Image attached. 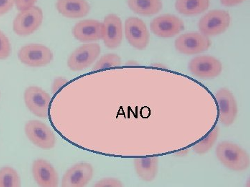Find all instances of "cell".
Returning a JSON list of instances; mask_svg holds the SVG:
<instances>
[{
    "instance_id": "31",
    "label": "cell",
    "mask_w": 250,
    "mask_h": 187,
    "mask_svg": "<svg viewBox=\"0 0 250 187\" xmlns=\"http://www.w3.org/2000/svg\"><path fill=\"white\" fill-rule=\"evenodd\" d=\"M0 95H1V93H0Z\"/></svg>"
},
{
    "instance_id": "27",
    "label": "cell",
    "mask_w": 250,
    "mask_h": 187,
    "mask_svg": "<svg viewBox=\"0 0 250 187\" xmlns=\"http://www.w3.org/2000/svg\"><path fill=\"white\" fill-rule=\"evenodd\" d=\"M36 1L37 0H16L15 4H16V9L21 11L34 6Z\"/></svg>"
},
{
    "instance_id": "24",
    "label": "cell",
    "mask_w": 250,
    "mask_h": 187,
    "mask_svg": "<svg viewBox=\"0 0 250 187\" xmlns=\"http://www.w3.org/2000/svg\"><path fill=\"white\" fill-rule=\"evenodd\" d=\"M11 53V45L9 38L0 30V60H6Z\"/></svg>"
},
{
    "instance_id": "20",
    "label": "cell",
    "mask_w": 250,
    "mask_h": 187,
    "mask_svg": "<svg viewBox=\"0 0 250 187\" xmlns=\"http://www.w3.org/2000/svg\"><path fill=\"white\" fill-rule=\"evenodd\" d=\"M210 4V0H177L175 8L179 14L194 16L205 12Z\"/></svg>"
},
{
    "instance_id": "5",
    "label": "cell",
    "mask_w": 250,
    "mask_h": 187,
    "mask_svg": "<svg viewBox=\"0 0 250 187\" xmlns=\"http://www.w3.org/2000/svg\"><path fill=\"white\" fill-rule=\"evenodd\" d=\"M175 48L179 53L192 55L208 50L211 46L209 37L202 33H186L175 40Z\"/></svg>"
},
{
    "instance_id": "28",
    "label": "cell",
    "mask_w": 250,
    "mask_h": 187,
    "mask_svg": "<svg viewBox=\"0 0 250 187\" xmlns=\"http://www.w3.org/2000/svg\"><path fill=\"white\" fill-rule=\"evenodd\" d=\"M68 82V80L65 79V78H62V77H59V78H55L53 82V84L52 86V93L55 94L60 90L61 88L63 87L64 85L66 84Z\"/></svg>"
},
{
    "instance_id": "17",
    "label": "cell",
    "mask_w": 250,
    "mask_h": 187,
    "mask_svg": "<svg viewBox=\"0 0 250 187\" xmlns=\"http://www.w3.org/2000/svg\"><path fill=\"white\" fill-rule=\"evenodd\" d=\"M57 11L68 18H81L89 14L90 6L86 0H57Z\"/></svg>"
},
{
    "instance_id": "26",
    "label": "cell",
    "mask_w": 250,
    "mask_h": 187,
    "mask_svg": "<svg viewBox=\"0 0 250 187\" xmlns=\"http://www.w3.org/2000/svg\"><path fill=\"white\" fill-rule=\"evenodd\" d=\"M16 0H0V16L9 13L13 9Z\"/></svg>"
},
{
    "instance_id": "14",
    "label": "cell",
    "mask_w": 250,
    "mask_h": 187,
    "mask_svg": "<svg viewBox=\"0 0 250 187\" xmlns=\"http://www.w3.org/2000/svg\"><path fill=\"white\" fill-rule=\"evenodd\" d=\"M104 43L109 49H116L123 40V25L121 18L116 14H109L105 17L103 23Z\"/></svg>"
},
{
    "instance_id": "19",
    "label": "cell",
    "mask_w": 250,
    "mask_h": 187,
    "mask_svg": "<svg viewBox=\"0 0 250 187\" xmlns=\"http://www.w3.org/2000/svg\"><path fill=\"white\" fill-rule=\"evenodd\" d=\"M127 4L136 14L146 16L158 14L163 8L161 0H127Z\"/></svg>"
},
{
    "instance_id": "16",
    "label": "cell",
    "mask_w": 250,
    "mask_h": 187,
    "mask_svg": "<svg viewBox=\"0 0 250 187\" xmlns=\"http://www.w3.org/2000/svg\"><path fill=\"white\" fill-rule=\"evenodd\" d=\"M103 29V23L94 19H85L76 24L72 29V34L80 42H93L101 40Z\"/></svg>"
},
{
    "instance_id": "21",
    "label": "cell",
    "mask_w": 250,
    "mask_h": 187,
    "mask_svg": "<svg viewBox=\"0 0 250 187\" xmlns=\"http://www.w3.org/2000/svg\"><path fill=\"white\" fill-rule=\"evenodd\" d=\"M21 179L14 168L4 167L0 169V187H20Z\"/></svg>"
},
{
    "instance_id": "13",
    "label": "cell",
    "mask_w": 250,
    "mask_h": 187,
    "mask_svg": "<svg viewBox=\"0 0 250 187\" xmlns=\"http://www.w3.org/2000/svg\"><path fill=\"white\" fill-rule=\"evenodd\" d=\"M93 176V166L88 162H80L67 170L62 179L63 187H85Z\"/></svg>"
},
{
    "instance_id": "6",
    "label": "cell",
    "mask_w": 250,
    "mask_h": 187,
    "mask_svg": "<svg viewBox=\"0 0 250 187\" xmlns=\"http://www.w3.org/2000/svg\"><path fill=\"white\" fill-rule=\"evenodd\" d=\"M24 131L27 138L36 147L42 149H51L55 147V135L45 123L38 120L28 121Z\"/></svg>"
},
{
    "instance_id": "15",
    "label": "cell",
    "mask_w": 250,
    "mask_h": 187,
    "mask_svg": "<svg viewBox=\"0 0 250 187\" xmlns=\"http://www.w3.org/2000/svg\"><path fill=\"white\" fill-rule=\"evenodd\" d=\"M32 174L39 186L56 187L58 186L59 176L53 166L47 160L38 159L33 162Z\"/></svg>"
},
{
    "instance_id": "7",
    "label": "cell",
    "mask_w": 250,
    "mask_h": 187,
    "mask_svg": "<svg viewBox=\"0 0 250 187\" xmlns=\"http://www.w3.org/2000/svg\"><path fill=\"white\" fill-rule=\"evenodd\" d=\"M125 33L126 40L134 48L143 50L149 45L150 34L146 24L139 18L129 17L126 19Z\"/></svg>"
},
{
    "instance_id": "18",
    "label": "cell",
    "mask_w": 250,
    "mask_h": 187,
    "mask_svg": "<svg viewBox=\"0 0 250 187\" xmlns=\"http://www.w3.org/2000/svg\"><path fill=\"white\" fill-rule=\"evenodd\" d=\"M158 163V157L134 159V168L138 176L144 181H152L157 175Z\"/></svg>"
},
{
    "instance_id": "1",
    "label": "cell",
    "mask_w": 250,
    "mask_h": 187,
    "mask_svg": "<svg viewBox=\"0 0 250 187\" xmlns=\"http://www.w3.org/2000/svg\"><path fill=\"white\" fill-rule=\"evenodd\" d=\"M215 154L225 167L233 171H245L249 167V155L244 149L232 142L225 141L219 143Z\"/></svg>"
},
{
    "instance_id": "3",
    "label": "cell",
    "mask_w": 250,
    "mask_h": 187,
    "mask_svg": "<svg viewBox=\"0 0 250 187\" xmlns=\"http://www.w3.org/2000/svg\"><path fill=\"white\" fill-rule=\"evenodd\" d=\"M231 24V16L226 11L213 10L202 16L198 23L199 30L204 35L213 36L225 32Z\"/></svg>"
},
{
    "instance_id": "11",
    "label": "cell",
    "mask_w": 250,
    "mask_h": 187,
    "mask_svg": "<svg viewBox=\"0 0 250 187\" xmlns=\"http://www.w3.org/2000/svg\"><path fill=\"white\" fill-rule=\"evenodd\" d=\"M189 70L194 76L200 78H214L223 71L221 62L210 56H200L192 59Z\"/></svg>"
},
{
    "instance_id": "2",
    "label": "cell",
    "mask_w": 250,
    "mask_h": 187,
    "mask_svg": "<svg viewBox=\"0 0 250 187\" xmlns=\"http://www.w3.org/2000/svg\"><path fill=\"white\" fill-rule=\"evenodd\" d=\"M42 9L38 6L20 11L13 23V29L18 36H27L34 34L43 21Z\"/></svg>"
},
{
    "instance_id": "23",
    "label": "cell",
    "mask_w": 250,
    "mask_h": 187,
    "mask_svg": "<svg viewBox=\"0 0 250 187\" xmlns=\"http://www.w3.org/2000/svg\"><path fill=\"white\" fill-rule=\"evenodd\" d=\"M121 65V59L116 54H107L104 55L94 65L93 70H104L110 67H118Z\"/></svg>"
},
{
    "instance_id": "4",
    "label": "cell",
    "mask_w": 250,
    "mask_h": 187,
    "mask_svg": "<svg viewBox=\"0 0 250 187\" xmlns=\"http://www.w3.org/2000/svg\"><path fill=\"white\" fill-rule=\"evenodd\" d=\"M18 58L27 66L39 67L50 63L53 60L54 55L51 49L45 45L30 44L20 49Z\"/></svg>"
},
{
    "instance_id": "10",
    "label": "cell",
    "mask_w": 250,
    "mask_h": 187,
    "mask_svg": "<svg viewBox=\"0 0 250 187\" xmlns=\"http://www.w3.org/2000/svg\"><path fill=\"white\" fill-rule=\"evenodd\" d=\"M219 109V121L225 126L232 125L238 114V106L232 93L227 88H221L215 93Z\"/></svg>"
},
{
    "instance_id": "25",
    "label": "cell",
    "mask_w": 250,
    "mask_h": 187,
    "mask_svg": "<svg viewBox=\"0 0 250 187\" xmlns=\"http://www.w3.org/2000/svg\"><path fill=\"white\" fill-rule=\"evenodd\" d=\"M123 185L116 178H104L94 185L95 187H121Z\"/></svg>"
},
{
    "instance_id": "29",
    "label": "cell",
    "mask_w": 250,
    "mask_h": 187,
    "mask_svg": "<svg viewBox=\"0 0 250 187\" xmlns=\"http://www.w3.org/2000/svg\"><path fill=\"white\" fill-rule=\"evenodd\" d=\"M245 0H220V3L224 6L227 7H232V6H237V5L241 4Z\"/></svg>"
},
{
    "instance_id": "30",
    "label": "cell",
    "mask_w": 250,
    "mask_h": 187,
    "mask_svg": "<svg viewBox=\"0 0 250 187\" xmlns=\"http://www.w3.org/2000/svg\"><path fill=\"white\" fill-rule=\"evenodd\" d=\"M126 65H139L138 62H136V61H133V60H130V61L126 62Z\"/></svg>"
},
{
    "instance_id": "12",
    "label": "cell",
    "mask_w": 250,
    "mask_h": 187,
    "mask_svg": "<svg viewBox=\"0 0 250 187\" xmlns=\"http://www.w3.org/2000/svg\"><path fill=\"white\" fill-rule=\"evenodd\" d=\"M151 31L154 35L163 38L174 37L184 29L183 21L172 14L157 16L152 21Z\"/></svg>"
},
{
    "instance_id": "8",
    "label": "cell",
    "mask_w": 250,
    "mask_h": 187,
    "mask_svg": "<svg viewBox=\"0 0 250 187\" xmlns=\"http://www.w3.org/2000/svg\"><path fill=\"white\" fill-rule=\"evenodd\" d=\"M24 102L28 109L39 118H47L49 114L51 96L47 92L37 86H30L24 94Z\"/></svg>"
},
{
    "instance_id": "22",
    "label": "cell",
    "mask_w": 250,
    "mask_h": 187,
    "mask_svg": "<svg viewBox=\"0 0 250 187\" xmlns=\"http://www.w3.org/2000/svg\"><path fill=\"white\" fill-rule=\"evenodd\" d=\"M218 127H215L205 138L202 139L201 141L193 146L194 151L198 155H204V154L207 153L214 145L217 139H218Z\"/></svg>"
},
{
    "instance_id": "9",
    "label": "cell",
    "mask_w": 250,
    "mask_h": 187,
    "mask_svg": "<svg viewBox=\"0 0 250 187\" xmlns=\"http://www.w3.org/2000/svg\"><path fill=\"white\" fill-rule=\"evenodd\" d=\"M101 53L98 44H85L75 49L67 60V66L73 72L81 71L91 65Z\"/></svg>"
}]
</instances>
